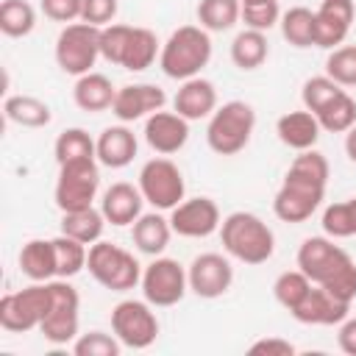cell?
I'll list each match as a JSON object with an SVG mask.
<instances>
[{
  "mask_svg": "<svg viewBox=\"0 0 356 356\" xmlns=\"http://www.w3.org/2000/svg\"><path fill=\"white\" fill-rule=\"evenodd\" d=\"M147 300H120L111 309V331L122 342V348L131 350H145L156 342L159 337V317Z\"/></svg>",
  "mask_w": 356,
  "mask_h": 356,
  "instance_id": "4fadbf2b",
  "label": "cell"
},
{
  "mask_svg": "<svg viewBox=\"0 0 356 356\" xmlns=\"http://www.w3.org/2000/svg\"><path fill=\"white\" fill-rule=\"evenodd\" d=\"M325 75L339 86H356V44H339L325 58Z\"/></svg>",
  "mask_w": 356,
  "mask_h": 356,
  "instance_id": "f35d334b",
  "label": "cell"
},
{
  "mask_svg": "<svg viewBox=\"0 0 356 356\" xmlns=\"http://www.w3.org/2000/svg\"><path fill=\"white\" fill-rule=\"evenodd\" d=\"M103 228H106V217L95 206L78 209V211H61V234L83 245H95L103 236Z\"/></svg>",
  "mask_w": 356,
  "mask_h": 356,
  "instance_id": "4dcf8cb0",
  "label": "cell"
},
{
  "mask_svg": "<svg viewBox=\"0 0 356 356\" xmlns=\"http://www.w3.org/2000/svg\"><path fill=\"white\" fill-rule=\"evenodd\" d=\"M19 273L28 281H53L58 278V267H56V248L53 239H28L17 256Z\"/></svg>",
  "mask_w": 356,
  "mask_h": 356,
  "instance_id": "4316f807",
  "label": "cell"
},
{
  "mask_svg": "<svg viewBox=\"0 0 356 356\" xmlns=\"http://www.w3.org/2000/svg\"><path fill=\"white\" fill-rule=\"evenodd\" d=\"M309 289H312V281H309V275H306L303 270H286V273H281V275L275 278V284H273V295H275V300H278L286 312H292V309L306 298Z\"/></svg>",
  "mask_w": 356,
  "mask_h": 356,
  "instance_id": "74e56055",
  "label": "cell"
},
{
  "mask_svg": "<svg viewBox=\"0 0 356 356\" xmlns=\"http://www.w3.org/2000/svg\"><path fill=\"white\" fill-rule=\"evenodd\" d=\"M195 14L200 28L209 33H222L242 19V0H200Z\"/></svg>",
  "mask_w": 356,
  "mask_h": 356,
  "instance_id": "1f68e13d",
  "label": "cell"
},
{
  "mask_svg": "<svg viewBox=\"0 0 356 356\" xmlns=\"http://www.w3.org/2000/svg\"><path fill=\"white\" fill-rule=\"evenodd\" d=\"M220 239L231 259L242 264H264L275 253L273 228L253 211H231L220 222Z\"/></svg>",
  "mask_w": 356,
  "mask_h": 356,
  "instance_id": "3957f363",
  "label": "cell"
},
{
  "mask_svg": "<svg viewBox=\"0 0 356 356\" xmlns=\"http://www.w3.org/2000/svg\"><path fill=\"white\" fill-rule=\"evenodd\" d=\"M314 117H317V122H320L323 131H328V134H345V131H350L356 125V100L348 95V89H342Z\"/></svg>",
  "mask_w": 356,
  "mask_h": 356,
  "instance_id": "836d02e7",
  "label": "cell"
},
{
  "mask_svg": "<svg viewBox=\"0 0 356 356\" xmlns=\"http://www.w3.org/2000/svg\"><path fill=\"white\" fill-rule=\"evenodd\" d=\"M242 22L253 31H270L281 22V6L278 0H245L242 3Z\"/></svg>",
  "mask_w": 356,
  "mask_h": 356,
  "instance_id": "b9f144b4",
  "label": "cell"
},
{
  "mask_svg": "<svg viewBox=\"0 0 356 356\" xmlns=\"http://www.w3.org/2000/svg\"><path fill=\"white\" fill-rule=\"evenodd\" d=\"M53 248H56V267H58V278H75L81 270H86V259H89V245L58 234L53 236Z\"/></svg>",
  "mask_w": 356,
  "mask_h": 356,
  "instance_id": "d590c367",
  "label": "cell"
},
{
  "mask_svg": "<svg viewBox=\"0 0 356 356\" xmlns=\"http://www.w3.org/2000/svg\"><path fill=\"white\" fill-rule=\"evenodd\" d=\"M337 345H339V350H342V353L356 356V317H345V320L339 323Z\"/></svg>",
  "mask_w": 356,
  "mask_h": 356,
  "instance_id": "bcb514c9",
  "label": "cell"
},
{
  "mask_svg": "<svg viewBox=\"0 0 356 356\" xmlns=\"http://www.w3.org/2000/svg\"><path fill=\"white\" fill-rule=\"evenodd\" d=\"M47 309H50V281H31L25 289L3 295L0 328L8 334H28L42 325Z\"/></svg>",
  "mask_w": 356,
  "mask_h": 356,
  "instance_id": "52a82bcc",
  "label": "cell"
},
{
  "mask_svg": "<svg viewBox=\"0 0 356 356\" xmlns=\"http://www.w3.org/2000/svg\"><path fill=\"white\" fill-rule=\"evenodd\" d=\"M117 11H120V0H81V19L97 28L111 25Z\"/></svg>",
  "mask_w": 356,
  "mask_h": 356,
  "instance_id": "7bdbcfd3",
  "label": "cell"
},
{
  "mask_svg": "<svg viewBox=\"0 0 356 356\" xmlns=\"http://www.w3.org/2000/svg\"><path fill=\"white\" fill-rule=\"evenodd\" d=\"M281 36L298 47V50H306V47H317V19H314V11L306 8V6H292L289 11L281 14Z\"/></svg>",
  "mask_w": 356,
  "mask_h": 356,
  "instance_id": "f546056e",
  "label": "cell"
},
{
  "mask_svg": "<svg viewBox=\"0 0 356 356\" xmlns=\"http://www.w3.org/2000/svg\"><path fill=\"white\" fill-rule=\"evenodd\" d=\"M256 128V111L245 100H228L214 108L206 125V145L217 156H236L250 145Z\"/></svg>",
  "mask_w": 356,
  "mask_h": 356,
  "instance_id": "5b68a950",
  "label": "cell"
},
{
  "mask_svg": "<svg viewBox=\"0 0 356 356\" xmlns=\"http://www.w3.org/2000/svg\"><path fill=\"white\" fill-rule=\"evenodd\" d=\"M320 122L317 117L309 111V108H300V111H286L278 117L275 122V134L281 139V145H286L289 150H312L320 139Z\"/></svg>",
  "mask_w": 356,
  "mask_h": 356,
  "instance_id": "603a6c76",
  "label": "cell"
},
{
  "mask_svg": "<svg viewBox=\"0 0 356 356\" xmlns=\"http://www.w3.org/2000/svg\"><path fill=\"white\" fill-rule=\"evenodd\" d=\"M53 156H56V164L97 159V145L83 128H64L53 142Z\"/></svg>",
  "mask_w": 356,
  "mask_h": 356,
  "instance_id": "d6a6232c",
  "label": "cell"
},
{
  "mask_svg": "<svg viewBox=\"0 0 356 356\" xmlns=\"http://www.w3.org/2000/svg\"><path fill=\"white\" fill-rule=\"evenodd\" d=\"M3 114L19 128H44L53 120L50 106L33 95H8L3 100Z\"/></svg>",
  "mask_w": 356,
  "mask_h": 356,
  "instance_id": "83f0119b",
  "label": "cell"
},
{
  "mask_svg": "<svg viewBox=\"0 0 356 356\" xmlns=\"http://www.w3.org/2000/svg\"><path fill=\"white\" fill-rule=\"evenodd\" d=\"M323 234L331 239H348L356 236V197L331 203L323 209Z\"/></svg>",
  "mask_w": 356,
  "mask_h": 356,
  "instance_id": "8d00e7d4",
  "label": "cell"
},
{
  "mask_svg": "<svg viewBox=\"0 0 356 356\" xmlns=\"http://www.w3.org/2000/svg\"><path fill=\"white\" fill-rule=\"evenodd\" d=\"M186 275H189V289L203 300L222 298L234 284V267L222 253L195 256L186 267Z\"/></svg>",
  "mask_w": 356,
  "mask_h": 356,
  "instance_id": "9a60e30c",
  "label": "cell"
},
{
  "mask_svg": "<svg viewBox=\"0 0 356 356\" xmlns=\"http://www.w3.org/2000/svg\"><path fill=\"white\" fill-rule=\"evenodd\" d=\"M328 175H331V167H328V159L320 153V150H300L275 197H273V211L281 222H306L323 203L325 197V186H328Z\"/></svg>",
  "mask_w": 356,
  "mask_h": 356,
  "instance_id": "6da1fadb",
  "label": "cell"
},
{
  "mask_svg": "<svg viewBox=\"0 0 356 356\" xmlns=\"http://www.w3.org/2000/svg\"><path fill=\"white\" fill-rule=\"evenodd\" d=\"M164 103H167V95H164L161 86H156V83H125L114 95L111 114L120 122H136V120H147L150 114L161 111Z\"/></svg>",
  "mask_w": 356,
  "mask_h": 356,
  "instance_id": "2e32d148",
  "label": "cell"
},
{
  "mask_svg": "<svg viewBox=\"0 0 356 356\" xmlns=\"http://www.w3.org/2000/svg\"><path fill=\"white\" fill-rule=\"evenodd\" d=\"M161 53V44L156 39V33L150 28H142V25H128V33H125V44H122V53H120V64L122 70L128 72H142L147 67H153V61L159 58Z\"/></svg>",
  "mask_w": 356,
  "mask_h": 356,
  "instance_id": "d4e9b609",
  "label": "cell"
},
{
  "mask_svg": "<svg viewBox=\"0 0 356 356\" xmlns=\"http://www.w3.org/2000/svg\"><path fill=\"white\" fill-rule=\"evenodd\" d=\"M142 295L150 306L156 309H167L184 300V295L189 292V275L186 267L178 259L170 256H153V261L142 270Z\"/></svg>",
  "mask_w": 356,
  "mask_h": 356,
  "instance_id": "7c38bea8",
  "label": "cell"
},
{
  "mask_svg": "<svg viewBox=\"0 0 356 356\" xmlns=\"http://www.w3.org/2000/svg\"><path fill=\"white\" fill-rule=\"evenodd\" d=\"M242 3H245V0H242Z\"/></svg>",
  "mask_w": 356,
  "mask_h": 356,
  "instance_id": "c3c4849f",
  "label": "cell"
},
{
  "mask_svg": "<svg viewBox=\"0 0 356 356\" xmlns=\"http://www.w3.org/2000/svg\"><path fill=\"white\" fill-rule=\"evenodd\" d=\"M270 56V44H267V33L264 31H253V28H242L234 42H231V61L234 67L250 72L259 70Z\"/></svg>",
  "mask_w": 356,
  "mask_h": 356,
  "instance_id": "f1b7e54d",
  "label": "cell"
},
{
  "mask_svg": "<svg viewBox=\"0 0 356 356\" xmlns=\"http://www.w3.org/2000/svg\"><path fill=\"white\" fill-rule=\"evenodd\" d=\"M209 61H211V36L200 25L175 28L159 53V67L172 81L197 78Z\"/></svg>",
  "mask_w": 356,
  "mask_h": 356,
  "instance_id": "277c9868",
  "label": "cell"
},
{
  "mask_svg": "<svg viewBox=\"0 0 356 356\" xmlns=\"http://www.w3.org/2000/svg\"><path fill=\"white\" fill-rule=\"evenodd\" d=\"M86 270L108 292H128V289L139 286L145 267L139 264V259L131 250H125L114 242L97 239L95 245H89Z\"/></svg>",
  "mask_w": 356,
  "mask_h": 356,
  "instance_id": "8992f818",
  "label": "cell"
},
{
  "mask_svg": "<svg viewBox=\"0 0 356 356\" xmlns=\"http://www.w3.org/2000/svg\"><path fill=\"white\" fill-rule=\"evenodd\" d=\"M36 28V8L28 0H3L0 3V31L11 39H22Z\"/></svg>",
  "mask_w": 356,
  "mask_h": 356,
  "instance_id": "e575fe53",
  "label": "cell"
},
{
  "mask_svg": "<svg viewBox=\"0 0 356 356\" xmlns=\"http://www.w3.org/2000/svg\"><path fill=\"white\" fill-rule=\"evenodd\" d=\"M100 161L97 159H81L58 164V178L53 189V200L58 211H78L89 209L100 189Z\"/></svg>",
  "mask_w": 356,
  "mask_h": 356,
  "instance_id": "8fae6325",
  "label": "cell"
},
{
  "mask_svg": "<svg viewBox=\"0 0 356 356\" xmlns=\"http://www.w3.org/2000/svg\"><path fill=\"white\" fill-rule=\"evenodd\" d=\"M298 270H303L312 284L353 303L356 261L348 256V250L334 245L331 236H306L298 248Z\"/></svg>",
  "mask_w": 356,
  "mask_h": 356,
  "instance_id": "7a4b0ae2",
  "label": "cell"
},
{
  "mask_svg": "<svg viewBox=\"0 0 356 356\" xmlns=\"http://www.w3.org/2000/svg\"><path fill=\"white\" fill-rule=\"evenodd\" d=\"M39 8L53 22H75L81 19V0H39Z\"/></svg>",
  "mask_w": 356,
  "mask_h": 356,
  "instance_id": "ee69618b",
  "label": "cell"
},
{
  "mask_svg": "<svg viewBox=\"0 0 356 356\" xmlns=\"http://www.w3.org/2000/svg\"><path fill=\"white\" fill-rule=\"evenodd\" d=\"M353 17H356V3L353 0H323L314 11L317 47H323V50L339 47L350 33Z\"/></svg>",
  "mask_w": 356,
  "mask_h": 356,
  "instance_id": "d6986e66",
  "label": "cell"
},
{
  "mask_svg": "<svg viewBox=\"0 0 356 356\" xmlns=\"http://www.w3.org/2000/svg\"><path fill=\"white\" fill-rule=\"evenodd\" d=\"M97 145V161L108 170H122L134 161L136 150H139V142H136V134L120 122V125H108L100 131V136L95 139Z\"/></svg>",
  "mask_w": 356,
  "mask_h": 356,
  "instance_id": "7402d4cb",
  "label": "cell"
},
{
  "mask_svg": "<svg viewBox=\"0 0 356 356\" xmlns=\"http://www.w3.org/2000/svg\"><path fill=\"white\" fill-rule=\"evenodd\" d=\"M39 331L53 345H70L81 334V295L70 284V278L50 281V309Z\"/></svg>",
  "mask_w": 356,
  "mask_h": 356,
  "instance_id": "ba28073f",
  "label": "cell"
},
{
  "mask_svg": "<svg viewBox=\"0 0 356 356\" xmlns=\"http://www.w3.org/2000/svg\"><path fill=\"white\" fill-rule=\"evenodd\" d=\"M350 312V303L331 295L328 289L312 284V289L306 292V298L289 312L298 323L303 325H339Z\"/></svg>",
  "mask_w": 356,
  "mask_h": 356,
  "instance_id": "ac0fdd59",
  "label": "cell"
},
{
  "mask_svg": "<svg viewBox=\"0 0 356 356\" xmlns=\"http://www.w3.org/2000/svg\"><path fill=\"white\" fill-rule=\"evenodd\" d=\"M172 225H170V217H164L159 209L153 211H142V217L131 225V239L136 245L139 253L145 256H161L172 239Z\"/></svg>",
  "mask_w": 356,
  "mask_h": 356,
  "instance_id": "cb8c5ba5",
  "label": "cell"
},
{
  "mask_svg": "<svg viewBox=\"0 0 356 356\" xmlns=\"http://www.w3.org/2000/svg\"><path fill=\"white\" fill-rule=\"evenodd\" d=\"M345 86H339L334 78L328 75H312L303 81V89H300V100H303V108H309L312 114H317L328 100H334Z\"/></svg>",
  "mask_w": 356,
  "mask_h": 356,
  "instance_id": "ab89813d",
  "label": "cell"
},
{
  "mask_svg": "<svg viewBox=\"0 0 356 356\" xmlns=\"http://www.w3.org/2000/svg\"><path fill=\"white\" fill-rule=\"evenodd\" d=\"M114 83L111 78H106L103 72H86L81 78H75V86H72V100L81 111H89V114H100L106 108H111L114 103Z\"/></svg>",
  "mask_w": 356,
  "mask_h": 356,
  "instance_id": "484cf974",
  "label": "cell"
},
{
  "mask_svg": "<svg viewBox=\"0 0 356 356\" xmlns=\"http://www.w3.org/2000/svg\"><path fill=\"white\" fill-rule=\"evenodd\" d=\"M248 350L253 356H292L295 345L289 339H284V337H264V339H256Z\"/></svg>",
  "mask_w": 356,
  "mask_h": 356,
  "instance_id": "f6af8a7d",
  "label": "cell"
},
{
  "mask_svg": "<svg viewBox=\"0 0 356 356\" xmlns=\"http://www.w3.org/2000/svg\"><path fill=\"white\" fill-rule=\"evenodd\" d=\"M122 350V342L106 331H86V334H78L75 342H72V353L75 356H120Z\"/></svg>",
  "mask_w": 356,
  "mask_h": 356,
  "instance_id": "60d3db41",
  "label": "cell"
},
{
  "mask_svg": "<svg viewBox=\"0 0 356 356\" xmlns=\"http://www.w3.org/2000/svg\"><path fill=\"white\" fill-rule=\"evenodd\" d=\"M217 108V89L209 78H189L181 81L175 97H172V111H178L184 120L195 122L203 117H211Z\"/></svg>",
  "mask_w": 356,
  "mask_h": 356,
  "instance_id": "44dd1931",
  "label": "cell"
},
{
  "mask_svg": "<svg viewBox=\"0 0 356 356\" xmlns=\"http://www.w3.org/2000/svg\"><path fill=\"white\" fill-rule=\"evenodd\" d=\"M220 209L211 197H184L172 211H170V225L178 236L186 239H206L214 231H220Z\"/></svg>",
  "mask_w": 356,
  "mask_h": 356,
  "instance_id": "5bb4252c",
  "label": "cell"
},
{
  "mask_svg": "<svg viewBox=\"0 0 356 356\" xmlns=\"http://www.w3.org/2000/svg\"><path fill=\"white\" fill-rule=\"evenodd\" d=\"M136 186H139L145 203H150L159 211H172L186 197L184 172L167 156H156V159L145 161L142 170H139V184Z\"/></svg>",
  "mask_w": 356,
  "mask_h": 356,
  "instance_id": "30bf717a",
  "label": "cell"
},
{
  "mask_svg": "<svg viewBox=\"0 0 356 356\" xmlns=\"http://www.w3.org/2000/svg\"><path fill=\"white\" fill-rule=\"evenodd\" d=\"M345 153H348V159L356 164V125H353L350 131H345Z\"/></svg>",
  "mask_w": 356,
  "mask_h": 356,
  "instance_id": "7dc6e473",
  "label": "cell"
},
{
  "mask_svg": "<svg viewBox=\"0 0 356 356\" xmlns=\"http://www.w3.org/2000/svg\"><path fill=\"white\" fill-rule=\"evenodd\" d=\"M100 58V28L83 19L70 22L56 36V64L67 75H86L92 72L95 61Z\"/></svg>",
  "mask_w": 356,
  "mask_h": 356,
  "instance_id": "9c48e42d",
  "label": "cell"
},
{
  "mask_svg": "<svg viewBox=\"0 0 356 356\" xmlns=\"http://www.w3.org/2000/svg\"><path fill=\"white\" fill-rule=\"evenodd\" d=\"M142 206H145V197H142L139 186H134L128 181L111 184L100 197V211H103L106 222H111L117 228L134 225L142 217Z\"/></svg>",
  "mask_w": 356,
  "mask_h": 356,
  "instance_id": "ffe728a7",
  "label": "cell"
},
{
  "mask_svg": "<svg viewBox=\"0 0 356 356\" xmlns=\"http://www.w3.org/2000/svg\"><path fill=\"white\" fill-rule=\"evenodd\" d=\"M142 134L150 150H156L159 156H172L189 142V120H184L178 111L161 108L145 120Z\"/></svg>",
  "mask_w": 356,
  "mask_h": 356,
  "instance_id": "e0dca14e",
  "label": "cell"
}]
</instances>
